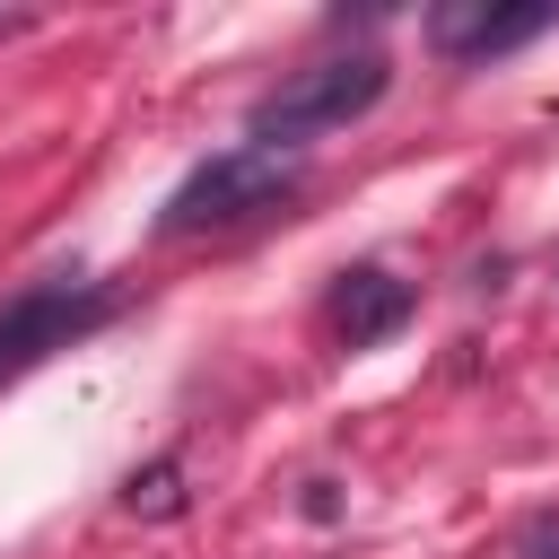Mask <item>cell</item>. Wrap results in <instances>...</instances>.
<instances>
[{
  "label": "cell",
  "mask_w": 559,
  "mask_h": 559,
  "mask_svg": "<svg viewBox=\"0 0 559 559\" xmlns=\"http://www.w3.org/2000/svg\"><path fill=\"white\" fill-rule=\"evenodd\" d=\"M384 52H332V61H306L297 79H280L262 105H253V131L280 148V140H314V131H341L358 122L376 96H384Z\"/></svg>",
  "instance_id": "6da1fadb"
},
{
  "label": "cell",
  "mask_w": 559,
  "mask_h": 559,
  "mask_svg": "<svg viewBox=\"0 0 559 559\" xmlns=\"http://www.w3.org/2000/svg\"><path fill=\"white\" fill-rule=\"evenodd\" d=\"M288 192H297V157L271 148V140H245V148H227V157H210V166H192V175L175 183L166 227H175V236H192V227H236V218L280 210Z\"/></svg>",
  "instance_id": "7a4b0ae2"
},
{
  "label": "cell",
  "mask_w": 559,
  "mask_h": 559,
  "mask_svg": "<svg viewBox=\"0 0 559 559\" xmlns=\"http://www.w3.org/2000/svg\"><path fill=\"white\" fill-rule=\"evenodd\" d=\"M87 323H105V288H79V280H44L26 297L0 306V384L44 367L52 349H70Z\"/></svg>",
  "instance_id": "3957f363"
},
{
  "label": "cell",
  "mask_w": 559,
  "mask_h": 559,
  "mask_svg": "<svg viewBox=\"0 0 559 559\" xmlns=\"http://www.w3.org/2000/svg\"><path fill=\"white\" fill-rule=\"evenodd\" d=\"M542 26H550V9H533V0H437V9H428V44H437L445 61L515 52V44H533Z\"/></svg>",
  "instance_id": "277c9868"
},
{
  "label": "cell",
  "mask_w": 559,
  "mask_h": 559,
  "mask_svg": "<svg viewBox=\"0 0 559 559\" xmlns=\"http://www.w3.org/2000/svg\"><path fill=\"white\" fill-rule=\"evenodd\" d=\"M402 314H411V288H402V280H384V271H349V280L332 288V332H341L349 349L384 341Z\"/></svg>",
  "instance_id": "5b68a950"
},
{
  "label": "cell",
  "mask_w": 559,
  "mask_h": 559,
  "mask_svg": "<svg viewBox=\"0 0 559 559\" xmlns=\"http://www.w3.org/2000/svg\"><path fill=\"white\" fill-rule=\"evenodd\" d=\"M122 498H131V515H175V507H183V463L166 454V463L131 472V480H122Z\"/></svg>",
  "instance_id": "8992f818"
},
{
  "label": "cell",
  "mask_w": 559,
  "mask_h": 559,
  "mask_svg": "<svg viewBox=\"0 0 559 559\" xmlns=\"http://www.w3.org/2000/svg\"><path fill=\"white\" fill-rule=\"evenodd\" d=\"M26 26H35L26 9H0V35H26Z\"/></svg>",
  "instance_id": "52a82bcc"
}]
</instances>
